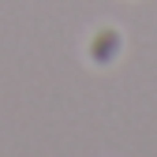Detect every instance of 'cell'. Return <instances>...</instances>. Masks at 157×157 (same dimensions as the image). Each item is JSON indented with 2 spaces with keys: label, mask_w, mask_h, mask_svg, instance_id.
I'll return each mask as SVG.
<instances>
[{
  "label": "cell",
  "mask_w": 157,
  "mask_h": 157,
  "mask_svg": "<svg viewBox=\"0 0 157 157\" xmlns=\"http://www.w3.org/2000/svg\"><path fill=\"white\" fill-rule=\"evenodd\" d=\"M124 49V37L116 34L112 26H101L94 34V41H90V60L94 64H101V67H109L112 60H116V52Z\"/></svg>",
  "instance_id": "6da1fadb"
}]
</instances>
